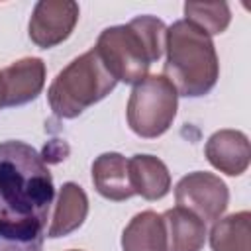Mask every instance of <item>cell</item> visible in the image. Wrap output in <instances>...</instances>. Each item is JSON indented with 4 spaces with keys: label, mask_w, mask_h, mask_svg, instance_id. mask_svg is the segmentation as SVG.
<instances>
[{
    "label": "cell",
    "mask_w": 251,
    "mask_h": 251,
    "mask_svg": "<svg viewBox=\"0 0 251 251\" xmlns=\"http://www.w3.org/2000/svg\"><path fill=\"white\" fill-rule=\"evenodd\" d=\"M78 4L73 0H39L29 18V39L49 49L63 43L78 22Z\"/></svg>",
    "instance_id": "obj_7"
},
{
    "label": "cell",
    "mask_w": 251,
    "mask_h": 251,
    "mask_svg": "<svg viewBox=\"0 0 251 251\" xmlns=\"http://www.w3.org/2000/svg\"><path fill=\"white\" fill-rule=\"evenodd\" d=\"M175 198L180 208L192 212L206 224L220 220V216L226 212L229 190L218 175L194 171L176 182Z\"/></svg>",
    "instance_id": "obj_6"
},
{
    "label": "cell",
    "mask_w": 251,
    "mask_h": 251,
    "mask_svg": "<svg viewBox=\"0 0 251 251\" xmlns=\"http://www.w3.org/2000/svg\"><path fill=\"white\" fill-rule=\"evenodd\" d=\"M167 59L163 73L178 96L208 94L220 76V63L210 35L186 20L175 22L165 35Z\"/></svg>",
    "instance_id": "obj_3"
},
{
    "label": "cell",
    "mask_w": 251,
    "mask_h": 251,
    "mask_svg": "<svg viewBox=\"0 0 251 251\" xmlns=\"http://www.w3.org/2000/svg\"><path fill=\"white\" fill-rule=\"evenodd\" d=\"M251 214L247 210L218 220L210 231L212 251H251Z\"/></svg>",
    "instance_id": "obj_15"
},
{
    "label": "cell",
    "mask_w": 251,
    "mask_h": 251,
    "mask_svg": "<svg viewBox=\"0 0 251 251\" xmlns=\"http://www.w3.org/2000/svg\"><path fill=\"white\" fill-rule=\"evenodd\" d=\"M94 188L108 200L122 202L135 192L129 180V161L120 153H102L92 163Z\"/></svg>",
    "instance_id": "obj_10"
},
{
    "label": "cell",
    "mask_w": 251,
    "mask_h": 251,
    "mask_svg": "<svg viewBox=\"0 0 251 251\" xmlns=\"http://www.w3.org/2000/svg\"><path fill=\"white\" fill-rule=\"evenodd\" d=\"M4 108V86H2V75H0V110Z\"/></svg>",
    "instance_id": "obj_17"
},
{
    "label": "cell",
    "mask_w": 251,
    "mask_h": 251,
    "mask_svg": "<svg viewBox=\"0 0 251 251\" xmlns=\"http://www.w3.org/2000/svg\"><path fill=\"white\" fill-rule=\"evenodd\" d=\"M167 27L153 16H137L126 25L106 27L96 41V51L116 80L137 84L165 51Z\"/></svg>",
    "instance_id": "obj_2"
},
{
    "label": "cell",
    "mask_w": 251,
    "mask_h": 251,
    "mask_svg": "<svg viewBox=\"0 0 251 251\" xmlns=\"http://www.w3.org/2000/svg\"><path fill=\"white\" fill-rule=\"evenodd\" d=\"M178 94L165 75H147L139 80L127 100V124L145 139L163 135L176 116Z\"/></svg>",
    "instance_id": "obj_5"
},
{
    "label": "cell",
    "mask_w": 251,
    "mask_h": 251,
    "mask_svg": "<svg viewBox=\"0 0 251 251\" xmlns=\"http://www.w3.org/2000/svg\"><path fill=\"white\" fill-rule=\"evenodd\" d=\"M165 251H200L206 241V224L192 212L175 206L163 216Z\"/></svg>",
    "instance_id": "obj_11"
},
{
    "label": "cell",
    "mask_w": 251,
    "mask_h": 251,
    "mask_svg": "<svg viewBox=\"0 0 251 251\" xmlns=\"http://www.w3.org/2000/svg\"><path fill=\"white\" fill-rule=\"evenodd\" d=\"M69 251H80V249H69Z\"/></svg>",
    "instance_id": "obj_18"
},
{
    "label": "cell",
    "mask_w": 251,
    "mask_h": 251,
    "mask_svg": "<svg viewBox=\"0 0 251 251\" xmlns=\"http://www.w3.org/2000/svg\"><path fill=\"white\" fill-rule=\"evenodd\" d=\"M184 16L186 22H190L210 37L226 31L231 22V12L226 2H186Z\"/></svg>",
    "instance_id": "obj_16"
},
{
    "label": "cell",
    "mask_w": 251,
    "mask_h": 251,
    "mask_svg": "<svg viewBox=\"0 0 251 251\" xmlns=\"http://www.w3.org/2000/svg\"><path fill=\"white\" fill-rule=\"evenodd\" d=\"M118 80L102 63L98 51L92 47L80 57L73 59L51 82L47 100L59 118H76L92 104L106 98Z\"/></svg>",
    "instance_id": "obj_4"
},
{
    "label": "cell",
    "mask_w": 251,
    "mask_h": 251,
    "mask_svg": "<svg viewBox=\"0 0 251 251\" xmlns=\"http://www.w3.org/2000/svg\"><path fill=\"white\" fill-rule=\"evenodd\" d=\"M88 216L86 192L76 182H65L57 196L53 220L47 227V237H63L78 229Z\"/></svg>",
    "instance_id": "obj_12"
},
{
    "label": "cell",
    "mask_w": 251,
    "mask_h": 251,
    "mask_svg": "<svg viewBox=\"0 0 251 251\" xmlns=\"http://www.w3.org/2000/svg\"><path fill=\"white\" fill-rule=\"evenodd\" d=\"M4 106H22L35 100L45 86V63L39 57H24L4 71Z\"/></svg>",
    "instance_id": "obj_8"
},
{
    "label": "cell",
    "mask_w": 251,
    "mask_h": 251,
    "mask_svg": "<svg viewBox=\"0 0 251 251\" xmlns=\"http://www.w3.org/2000/svg\"><path fill=\"white\" fill-rule=\"evenodd\" d=\"M129 161V180L135 194L145 200H161L171 188L167 165L153 155H133Z\"/></svg>",
    "instance_id": "obj_13"
},
{
    "label": "cell",
    "mask_w": 251,
    "mask_h": 251,
    "mask_svg": "<svg viewBox=\"0 0 251 251\" xmlns=\"http://www.w3.org/2000/svg\"><path fill=\"white\" fill-rule=\"evenodd\" d=\"M165 247L163 220L153 210L135 214L122 233L124 251H165Z\"/></svg>",
    "instance_id": "obj_14"
},
{
    "label": "cell",
    "mask_w": 251,
    "mask_h": 251,
    "mask_svg": "<svg viewBox=\"0 0 251 251\" xmlns=\"http://www.w3.org/2000/svg\"><path fill=\"white\" fill-rule=\"evenodd\" d=\"M204 153L214 169L229 176L243 175L251 159L249 139L243 131L237 129H220L212 133L206 141Z\"/></svg>",
    "instance_id": "obj_9"
},
{
    "label": "cell",
    "mask_w": 251,
    "mask_h": 251,
    "mask_svg": "<svg viewBox=\"0 0 251 251\" xmlns=\"http://www.w3.org/2000/svg\"><path fill=\"white\" fill-rule=\"evenodd\" d=\"M53 176L24 141L0 143V251H41L53 204Z\"/></svg>",
    "instance_id": "obj_1"
}]
</instances>
